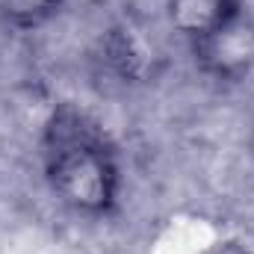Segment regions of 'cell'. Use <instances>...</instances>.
<instances>
[{"mask_svg": "<svg viewBox=\"0 0 254 254\" xmlns=\"http://www.w3.org/2000/svg\"><path fill=\"white\" fill-rule=\"evenodd\" d=\"M42 172L68 213L104 222L122 210L125 166L104 125L77 104H57L42 127Z\"/></svg>", "mask_w": 254, "mask_h": 254, "instance_id": "obj_1", "label": "cell"}, {"mask_svg": "<svg viewBox=\"0 0 254 254\" xmlns=\"http://www.w3.org/2000/svg\"><path fill=\"white\" fill-rule=\"evenodd\" d=\"M198 74L219 86H240L254 74V15L243 6L213 33L190 45Z\"/></svg>", "mask_w": 254, "mask_h": 254, "instance_id": "obj_2", "label": "cell"}, {"mask_svg": "<svg viewBox=\"0 0 254 254\" xmlns=\"http://www.w3.org/2000/svg\"><path fill=\"white\" fill-rule=\"evenodd\" d=\"M101 63L122 83H151L163 68V51L157 39L133 18L116 21L101 39Z\"/></svg>", "mask_w": 254, "mask_h": 254, "instance_id": "obj_3", "label": "cell"}, {"mask_svg": "<svg viewBox=\"0 0 254 254\" xmlns=\"http://www.w3.org/2000/svg\"><path fill=\"white\" fill-rule=\"evenodd\" d=\"M243 6L246 0H166V24L190 48Z\"/></svg>", "mask_w": 254, "mask_h": 254, "instance_id": "obj_4", "label": "cell"}, {"mask_svg": "<svg viewBox=\"0 0 254 254\" xmlns=\"http://www.w3.org/2000/svg\"><path fill=\"white\" fill-rule=\"evenodd\" d=\"M68 0H0V24L15 33H36L60 18Z\"/></svg>", "mask_w": 254, "mask_h": 254, "instance_id": "obj_5", "label": "cell"}]
</instances>
